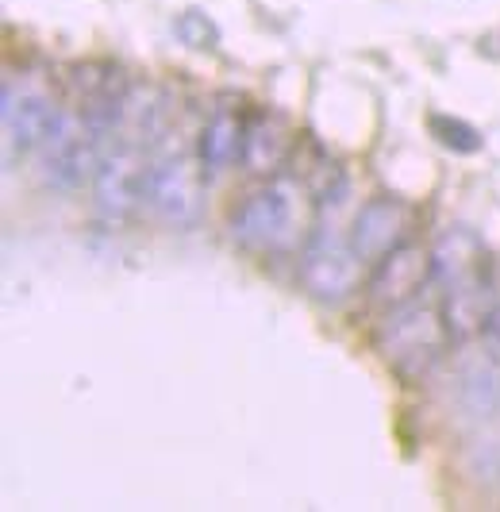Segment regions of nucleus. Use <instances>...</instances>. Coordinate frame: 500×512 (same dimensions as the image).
Segmentation results:
<instances>
[{
	"instance_id": "f257e3e1",
	"label": "nucleus",
	"mask_w": 500,
	"mask_h": 512,
	"mask_svg": "<svg viewBox=\"0 0 500 512\" xmlns=\"http://www.w3.org/2000/svg\"><path fill=\"white\" fill-rule=\"evenodd\" d=\"M450 335H454L450 320L439 308L424 305V301H408V305L385 312V320L374 332V347L397 378L420 382L427 370L443 359Z\"/></svg>"
},
{
	"instance_id": "ddd939ff",
	"label": "nucleus",
	"mask_w": 500,
	"mask_h": 512,
	"mask_svg": "<svg viewBox=\"0 0 500 512\" xmlns=\"http://www.w3.org/2000/svg\"><path fill=\"white\" fill-rule=\"evenodd\" d=\"M174 35L189 51H216L220 47V27L212 16H204L200 8H185L174 20Z\"/></svg>"
},
{
	"instance_id": "f8f14e48",
	"label": "nucleus",
	"mask_w": 500,
	"mask_h": 512,
	"mask_svg": "<svg viewBox=\"0 0 500 512\" xmlns=\"http://www.w3.org/2000/svg\"><path fill=\"white\" fill-rule=\"evenodd\" d=\"M66 93L74 97L81 108L93 104H120L131 93V77L124 74V66L116 62H77L66 70Z\"/></svg>"
},
{
	"instance_id": "9b49d317",
	"label": "nucleus",
	"mask_w": 500,
	"mask_h": 512,
	"mask_svg": "<svg viewBox=\"0 0 500 512\" xmlns=\"http://www.w3.org/2000/svg\"><path fill=\"white\" fill-rule=\"evenodd\" d=\"M297 135L277 112H258L247 120V139H243V162L250 174H277L289 154H293Z\"/></svg>"
},
{
	"instance_id": "f03ea898",
	"label": "nucleus",
	"mask_w": 500,
	"mask_h": 512,
	"mask_svg": "<svg viewBox=\"0 0 500 512\" xmlns=\"http://www.w3.org/2000/svg\"><path fill=\"white\" fill-rule=\"evenodd\" d=\"M308 216L300 181H270L250 189L227 216V231L250 251H285Z\"/></svg>"
},
{
	"instance_id": "20e7f679",
	"label": "nucleus",
	"mask_w": 500,
	"mask_h": 512,
	"mask_svg": "<svg viewBox=\"0 0 500 512\" xmlns=\"http://www.w3.org/2000/svg\"><path fill=\"white\" fill-rule=\"evenodd\" d=\"M147 205L170 228H197L204 216V178L189 154H162L158 162H150Z\"/></svg>"
},
{
	"instance_id": "4468645a",
	"label": "nucleus",
	"mask_w": 500,
	"mask_h": 512,
	"mask_svg": "<svg viewBox=\"0 0 500 512\" xmlns=\"http://www.w3.org/2000/svg\"><path fill=\"white\" fill-rule=\"evenodd\" d=\"M427 131L435 135L439 147H447L454 154H474L481 151V135L477 128H470L466 120H450V116H431L427 120Z\"/></svg>"
},
{
	"instance_id": "9d476101",
	"label": "nucleus",
	"mask_w": 500,
	"mask_h": 512,
	"mask_svg": "<svg viewBox=\"0 0 500 512\" xmlns=\"http://www.w3.org/2000/svg\"><path fill=\"white\" fill-rule=\"evenodd\" d=\"M243 139H247V120L231 101L216 104V112L208 116V124L200 128L197 158L208 174L227 170L235 158H243Z\"/></svg>"
},
{
	"instance_id": "39448f33",
	"label": "nucleus",
	"mask_w": 500,
	"mask_h": 512,
	"mask_svg": "<svg viewBox=\"0 0 500 512\" xmlns=\"http://www.w3.org/2000/svg\"><path fill=\"white\" fill-rule=\"evenodd\" d=\"M147 174L143 151L135 143H116L100 154L93 193H97V212L104 220H131L139 205L147 201Z\"/></svg>"
},
{
	"instance_id": "0eeeda50",
	"label": "nucleus",
	"mask_w": 500,
	"mask_h": 512,
	"mask_svg": "<svg viewBox=\"0 0 500 512\" xmlns=\"http://www.w3.org/2000/svg\"><path fill=\"white\" fill-rule=\"evenodd\" d=\"M416 224V212L400 197H374L358 208L354 224H350V243L362 262H381L389 251H397L408 243Z\"/></svg>"
},
{
	"instance_id": "7ed1b4c3",
	"label": "nucleus",
	"mask_w": 500,
	"mask_h": 512,
	"mask_svg": "<svg viewBox=\"0 0 500 512\" xmlns=\"http://www.w3.org/2000/svg\"><path fill=\"white\" fill-rule=\"evenodd\" d=\"M358 282H362V258L354 251L350 235H343L331 220L316 224L300 251V285L316 301L339 305L358 289Z\"/></svg>"
},
{
	"instance_id": "6e6552de",
	"label": "nucleus",
	"mask_w": 500,
	"mask_h": 512,
	"mask_svg": "<svg viewBox=\"0 0 500 512\" xmlns=\"http://www.w3.org/2000/svg\"><path fill=\"white\" fill-rule=\"evenodd\" d=\"M66 120H70V112H62L47 93L4 85V139H8V154L39 151Z\"/></svg>"
},
{
	"instance_id": "2eb2a0df",
	"label": "nucleus",
	"mask_w": 500,
	"mask_h": 512,
	"mask_svg": "<svg viewBox=\"0 0 500 512\" xmlns=\"http://www.w3.org/2000/svg\"><path fill=\"white\" fill-rule=\"evenodd\" d=\"M481 347H485V355L500 366V305L489 308V316H485V324H481Z\"/></svg>"
},
{
	"instance_id": "423d86ee",
	"label": "nucleus",
	"mask_w": 500,
	"mask_h": 512,
	"mask_svg": "<svg viewBox=\"0 0 500 512\" xmlns=\"http://www.w3.org/2000/svg\"><path fill=\"white\" fill-rule=\"evenodd\" d=\"M97 166L100 135L85 120L77 124L74 116L39 147V174H43V181L54 185V189H66V193H74L85 181L97 178Z\"/></svg>"
},
{
	"instance_id": "1a4fd4ad",
	"label": "nucleus",
	"mask_w": 500,
	"mask_h": 512,
	"mask_svg": "<svg viewBox=\"0 0 500 512\" xmlns=\"http://www.w3.org/2000/svg\"><path fill=\"white\" fill-rule=\"evenodd\" d=\"M431 278H435L431 255H427L424 247H416V243H404V247L389 251L377 262L366 293H370V305L389 312V308H400L408 305V301H420V293L427 289Z\"/></svg>"
}]
</instances>
